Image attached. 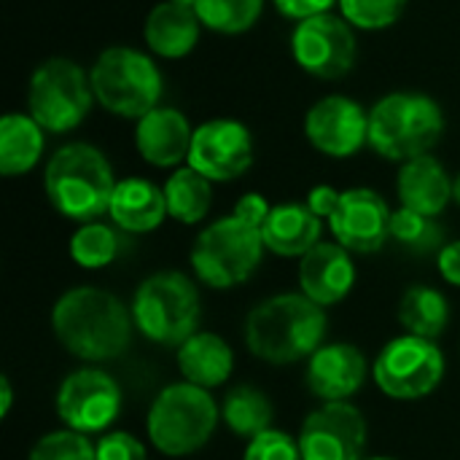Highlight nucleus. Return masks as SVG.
I'll use <instances>...</instances> for the list:
<instances>
[{"instance_id":"nucleus-43","label":"nucleus","mask_w":460,"mask_h":460,"mask_svg":"<svg viewBox=\"0 0 460 460\" xmlns=\"http://www.w3.org/2000/svg\"><path fill=\"white\" fill-rule=\"evenodd\" d=\"M364 460H396V458H385V456H372V458H364Z\"/></svg>"},{"instance_id":"nucleus-5","label":"nucleus","mask_w":460,"mask_h":460,"mask_svg":"<svg viewBox=\"0 0 460 460\" xmlns=\"http://www.w3.org/2000/svg\"><path fill=\"white\" fill-rule=\"evenodd\" d=\"M221 420V407L210 391L191 383L167 385L151 404L146 434L151 445L170 458H186L202 450Z\"/></svg>"},{"instance_id":"nucleus-23","label":"nucleus","mask_w":460,"mask_h":460,"mask_svg":"<svg viewBox=\"0 0 460 460\" xmlns=\"http://www.w3.org/2000/svg\"><path fill=\"white\" fill-rule=\"evenodd\" d=\"M199 16L194 8L178 3H159L143 22V40L146 46L164 59H181L194 51L199 40Z\"/></svg>"},{"instance_id":"nucleus-3","label":"nucleus","mask_w":460,"mask_h":460,"mask_svg":"<svg viewBox=\"0 0 460 460\" xmlns=\"http://www.w3.org/2000/svg\"><path fill=\"white\" fill-rule=\"evenodd\" d=\"M116 178L108 156L89 143L62 146L46 164L43 186L57 213L70 221H97L108 213Z\"/></svg>"},{"instance_id":"nucleus-28","label":"nucleus","mask_w":460,"mask_h":460,"mask_svg":"<svg viewBox=\"0 0 460 460\" xmlns=\"http://www.w3.org/2000/svg\"><path fill=\"white\" fill-rule=\"evenodd\" d=\"M272 418H275L272 402L267 399L264 391L253 385H237L221 402V420L234 437L248 439V442L270 431Z\"/></svg>"},{"instance_id":"nucleus-33","label":"nucleus","mask_w":460,"mask_h":460,"mask_svg":"<svg viewBox=\"0 0 460 460\" xmlns=\"http://www.w3.org/2000/svg\"><path fill=\"white\" fill-rule=\"evenodd\" d=\"M27 460H97V447L89 442L86 434L59 429L40 437Z\"/></svg>"},{"instance_id":"nucleus-10","label":"nucleus","mask_w":460,"mask_h":460,"mask_svg":"<svg viewBox=\"0 0 460 460\" xmlns=\"http://www.w3.org/2000/svg\"><path fill=\"white\" fill-rule=\"evenodd\" d=\"M372 377L388 399L418 402L439 388L445 377V353L437 340L402 334L377 353Z\"/></svg>"},{"instance_id":"nucleus-27","label":"nucleus","mask_w":460,"mask_h":460,"mask_svg":"<svg viewBox=\"0 0 460 460\" xmlns=\"http://www.w3.org/2000/svg\"><path fill=\"white\" fill-rule=\"evenodd\" d=\"M164 199H167V213L186 224L194 226L199 224L213 205V181H208L202 172H197L194 167H178L172 170V175L164 181Z\"/></svg>"},{"instance_id":"nucleus-37","label":"nucleus","mask_w":460,"mask_h":460,"mask_svg":"<svg viewBox=\"0 0 460 460\" xmlns=\"http://www.w3.org/2000/svg\"><path fill=\"white\" fill-rule=\"evenodd\" d=\"M278 11L288 19H310L318 13H329L332 5H340V0H275Z\"/></svg>"},{"instance_id":"nucleus-1","label":"nucleus","mask_w":460,"mask_h":460,"mask_svg":"<svg viewBox=\"0 0 460 460\" xmlns=\"http://www.w3.org/2000/svg\"><path fill=\"white\" fill-rule=\"evenodd\" d=\"M51 329L70 356L86 364H105L127 353L135 321L116 294L97 286H75L57 299Z\"/></svg>"},{"instance_id":"nucleus-24","label":"nucleus","mask_w":460,"mask_h":460,"mask_svg":"<svg viewBox=\"0 0 460 460\" xmlns=\"http://www.w3.org/2000/svg\"><path fill=\"white\" fill-rule=\"evenodd\" d=\"M175 358L183 380L205 391L224 385L234 372V350L224 337L213 332H197L194 337H189L178 348Z\"/></svg>"},{"instance_id":"nucleus-15","label":"nucleus","mask_w":460,"mask_h":460,"mask_svg":"<svg viewBox=\"0 0 460 460\" xmlns=\"http://www.w3.org/2000/svg\"><path fill=\"white\" fill-rule=\"evenodd\" d=\"M305 135L315 151L348 159L369 143V113L353 97L329 94L307 111Z\"/></svg>"},{"instance_id":"nucleus-19","label":"nucleus","mask_w":460,"mask_h":460,"mask_svg":"<svg viewBox=\"0 0 460 460\" xmlns=\"http://www.w3.org/2000/svg\"><path fill=\"white\" fill-rule=\"evenodd\" d=\"M194 129L178 108L159 105L135 127V146L143 162L154 167H178L189 162Z\"/></svg>"},{"instance_id":"nucleus-8","label":"nucleus","mask_w":460,"mask_h":460,"mask_svg":"<svg viewBox=\"0 0 460 460\" xmlns=\"http://www.w3.org/2000/svg\"><path fill=\"white\" fill-rule=\"evenodd\" d=\"M264 251L261 229L229 213L197 234L189 259L199 283L226 291L245 283L259 270Z\"/></svg>"},{"instance_id":"nucleus-36","label":"nucleus","mask_w":460,"mask_h":460,"mask_svg":"<svg viewBox=\"0 0 460 460\" xmlns=\"http://www.w3.org/2000/svg\"><path fill=\"white\" fill-rule=\"evenodd\" d=\"M270 213H272V205H270L261 194H256V191L243 194V197L234 202V210H232V216H237L240 221H245V224H251V226H256V229H261V226L267 224Z\"/></svg>"},{"instance_id":"nucleus-16","label":"nucleus","mask_w":460,"mask_h":460,"mask_svg":"<svg viewBox=\"0 0 460 460\" xmlns=\"http://www.w3.org/2000/svg\"><path fill=\"white\" fill-rule=\"evenodd\" d=\"M394 210L375 189H348L340 197L329 229L350 253H377L391 240Z\"/></svg>"},{"instance_id":"nucleus-29","label":"nucleus","mask_w":460,"mask_h":460,"mask_svg":"<svg viewBox=\"0 0 460 460\" xmlns=\"http://www.w3.org/2000/svg\"><path fill=\"white\" fill-rule=\"evenodd\" d=\"M391 240L399 243L404 251L426 256V253H439L447 243H445V229L437 224V218L399 208L394 210L391 218Z\"/></svg>"},{"instance_id":"nucleus-38","label":"nucleus","mask_w":460,"mask_h":460,"mask_svg":"<svg viewBox=\"0 0 460 460\" xmlns=\"http://www.w3.org/2000/svg\"><path fill=\"white\" fill-rule=\"evenodd\" d=\"M340 197H342V191H337L334 186L321 183V186H315V189L307 194V208H310L321 221H329V218L334 216L337 205H340Z\"/></svg>"},{"instance_id":"nucleus-4","label":"nucleus","mask_w":460,"mask_h":460,"mask_svg":"<svg viewBox=\"0 0 460 460\" xmlns=\"http://www.w3.org/2000/svg\"><path fill=\"white\" fill-rule=\"evenodd\" d=\"M445 113L439 102L418 92H394L369 111V146L391 162H410L431 154L442 140Z\"/></svg>"},{"instance_id":"nucleus-6","label":"nucleus","mask_w":460,"mask_h":460,"mask_svg":"<svg viewBox=\"0 0 460 460\" xmlns=\"http://www.w3.org/2000/svg\"><path fill=\"white\" fill-rule=\"evenodd\" d=\"M129 310L135 332L164 348H181L189 337H194L202 315L194 280L175 270L148 275L135 288Z\"/></svg>"},{"instance_id":"nucleus-11","label":"nucleus","mask_w":460,"mask_h":460,"mask_svg":"<svg viewBox=\"0 0 460 460\" xmlns=\"http://www.w3.org/2000/svg\"><path fill=\"white\" fill-rule=\"evenodd\" d=\"M291 51L296 65L323 81L342 78L353 70L358 57V40L353 24L337 13H318L302 19L291 35Z\"/></svg>"},{"instance_id":"nucleus-9","label":"nucleus","mask_w":460,"mask_h":460,"mask_svg":"<svg viewBox=\"0 0 460 460\" xmlns=\"http://www.w3.org/2000/svg\"><path fill=\"white\" fill-rule=\"evenodd\" d=\"M94 92L89 73L65 57H51L40 62L27 86L30 116L46 132H70L92 111Z\"/></svg>"},{"instance_id":"nucleus-25","label":"nucleus","mask_w":460,"mask_h":460,"mask_svg":"<svg viewBox=\"0 0 460 460\" xmlns=\"http://www.w3.org/2000/svg\"><path fill=\"white\" fill-rule=\"evenodd\" d=\"M46 148V129L30 113H5L0 119V172L5 178L30 172Z\"/></svg>"},{"instance_id":"nucleus-39","label":"nucleus","mask_w":460,"mask_h":460,"mask_svg":"<svg viewBox=\"0 0 460 460\" xmlns=\"http://www.w3.org/2000/svg\"><path fill=\"white\" fill-rule=\"evenodd\" d=\"M437 267H439V275L450 283L460 288V240L447 243L439 253H437Z\"/></svg>"},{"instance_id":"nucleus-41","label":"nucleus","mask_w":460,"mask_h":460,"mask_svg":"<svg viewBox=\"0 0 460 460\" xmlns=\"http://www.w3.org/2000/svg\"><path fill=\"white\" fill-rule=\"evenodd\" d=\"M453 199H456V205H460V172L453 178Z\"/></svg>"},{"instance_id":"nucleus-21","label":"nucleus","mask_w":460,"mask_h":460,"mask_svg":"<svg viewBox=\"0 0 460 460\" xmlns=\"http://www.w3.org/2000/svg\"><path fill=\"white\" fill-rule=\"evenodd\" d=\"M323 234V221L307 208V202H283L275 205L261 237L270 253L283 259H302L310 253Z\"/></svg>"},{"instance_id":"nucleus-7","label":"nucleus","mask_w":460,"mask_h":460,"mask_svg":"<svg viewBox=\"0 0 460 460\" xmlns=\"http://www.w3.org/2000/svg\"><path fill=\"white\" fill-rule=\"evenodd\" d=\"M94 100L113 116L143 119L159 108L164 81L156 62L129 46H111L100 51L89 70Z\"/></svg>"},{"instance_id":"nucleus-31","label":"nucleus","mask_w":460,"mask_h":460,"mask_svg":"<svg viewBox=\"0 0 460 460\" xmlns=\"http://www.w3.org/2000/svg\"><path fill=\"white\" fill-rule=\"evenodd\" d=\"M119 253V234L100 221L81 224L70 237V259L84 270H102Z\"/></svg>"},{"instance_id":"nucleus-42","label":"nucleus","mask_w":460,"mask_h":460,"mask_svg":"<svg viewBox=\"0 0 460 460\" xmlns=\"http://www.w3.org/2000/svg\"><path fill=\"white\" fill-rule=\"evenodd\" d=\"M170 3H178V5H186V8H194L197 0H170Z\"/></svg>"},{"instance_id":"nucleus-2","label":"nucleus","mask_w":460,"mask_h":460,"mask_svg":"<svg viewBox=\"0 0 460 460\" xmlns=\"http://www.w3.org/2000/svg\"><path fill=\"white\" fill-rule=\"evenodd\" d=\"M329 332L326 307L299 294H278L259 302L245 318V345L267 364L286 367L307 361L323 348Z\"/></svg>"},{"instance_id":"nucleus-12","label":"nucleus","mask_w":460,"mask_h":460,"mask_svg":"<svg viewBox=\"0 0 460 460\" xmlns=\"http://www.w3.org/2000/svg\"><path fill=\"white\" fill-rule=\"evenodd\" d=\"M57 415L65 429L78 434H108V429L121 415V388L119 383L97 369L84 367L67 375L57 391Z\"/></svg>"},{"instance_id":"nucleus-14","label":"nucleus","mask_w":460,"mask_h":460,"mask_svg":"<svg viewBox=\"0 0 460 460\" xmlns=\"http://www.w3.org/2000/svg\"><path fill=\"white\" fill-rule=\"evenodd\" d=\"M256 159L253 135L237 119H210L194 129L189 167L213 183H229L251 170Z\"/></svg>"},{"instance_id":"nucleus-22","label":"nucleus","mask_w":460,"mask_h":460,"mask_svg":"<svg viewBox=\"0 0 460 460\" xmlns=\"http://www.w3.org/2000/svg\"><path fill=\"white\" fill-rule=\"evenodd\" d=\"M108 216L124 232H132V234L154 232L170 216L164 189H159L156 183L146 178H124L116 183Z\"/></svg>"},{"instance_id":"nucleus-34","label":"nucleus","mask_w":460,"mask_h":460,"mask_svg":"<svg viewBox=\"0 0 460 460\" xmlns=\"http://www.w3.org/2000/svg\"><path fill=\"white\" fill-rule=\"evenodd\" d=\"M243 460H305L299 439L286 431L270 429L248 442Z\"/></svg>"},{"instance_id":"nucleus-13","label":"nucleus","mask_w":460,"mask_h":460,"mask_svg":"<svg viewBox=\"0 0 460 460\" xmlns=\"http://www.w3.org/2000/svg\"><path fill=\"white\" fill-rule=\"evenodd\" d=\"M367 437V418L356 404L323 402L305 418L296 439L305 460H364Z\"/></svg>"},{"instance_id":"nucleus-18","label":"nucleus","mask_w":460,"mask_h":460,"mask_svg":"<svg viewBox=\"0 0 460 460\" xmlns=\"http://www.w3.org/2000/svg\"><path fill=\"white\" fill-rule=\"evenodd\" d=\"M299 288L307 299L321 307L340 305L356 286V264L353 253L340 243L321 240L310 253L299 259L296 272Z\"/></svg>"},{"instance_id":"nucleus-26","label":"nucleus","mask_w":460,"mask_h":460,"mask_svg":"<svg viewBox=\"0 0 460 460\" xmlns=\"http://www.w3.org/2000/svg\"><path fill=\"white\" fill-rule=\"evenodd\" d=\"M399 323L407 334L437 340L450 323V302L439 288L415 283L399 299Z\"/></svg>"},{"instance_id":"nucleus-17","label":"nucleus","mask_w":460,"mask_h":460,"mask_svg":"<svg viewBox=\"0 0 460 460\" xmlns=\"http://www.w3.org/2000/svg\"><path fill=\"white\" fill-rule=\"evenodd\" d=\"M369 367L361 348L350 342H332L307 358V388L321 402H350L367 383Z\"/></svg>"},{"instance_id":"nucleus-20","label":"nucleus","mask_w":460,"mask_h":460,"mask_svg":"<svg viewBox=\"0 0 460 460\" xmlns=\"http://www.w3.org/2000/svg\"><path fill=\"white\" fill-rule=\"evenodd\" d=\"M396 191L402 208L437 218L453 202V178L437 156L426 154L402 164Z\"/></svg>"},{"instance_id":"nucleus-32","label":"nucleus","mask_w":460,"mask_h":460,"mask_svg":"<svg viewBox=\"0 0 460 460\" xmlns=\"http://www.w3.org/2000/svg\"><path fill=\"white\" fill-rule=\"evenodd\" d=\"M410 0H340L342 16L358 30H385L402 19Z\"/></svg>"},{"instance_id":"nucleus-40","label":"nucleus","mask_w":460,"mask_h":460,"mask_svg":"<svg viewBox=\"0 0 460 460\" xmlns=\"http://www.w3.org/2000/svg\"><path fill=\"white\" fill-rule=\"evenodd\" d=\"M11 404H13V388H11V380L3 375L0 377V418L3 420L11 415Z\"/></svg>"},{"instance_id":"nucleus-30","label":"nucleus","mask_w":460,"mask_h":460,"mask_svg":"<svg viewBox=\"0 0 460 460\" xmlns=\"http://www.w3.org/2000/svg\"><path fill=\"white\" fill-rule=\"evenodd\" d=\"M194 11L202 27L221 35H237L259 22L264 0H197Z\"/></svg>"},{"instance_id":"nucleus-35","label":"nucleus","mask_w":460,"mask_h":460,"mask_svg":"<svg viewBox=\"0 0 460 460\" xmlns=\"http://www.w3.org/2000/svg\"><path fill=\"white\" fill-rule=\"evenodd\" d=\"M97 460H148L146 445L127 431H108L97 439Z\"/></svg>"}]
</instances>
